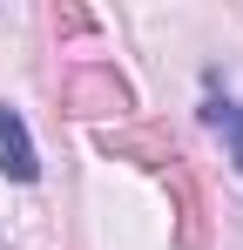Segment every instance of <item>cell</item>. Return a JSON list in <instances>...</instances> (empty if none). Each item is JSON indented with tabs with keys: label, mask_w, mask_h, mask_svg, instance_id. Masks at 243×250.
Masks as SVG:
<instances>
[{
	"label": "cell",
	"mask_w": 243,
	"mask_h": 250,
	"mask_svg": "<svg viewBox=\"0 0 243 250\" xmlns=\"http://www.w3.org/2000/svg\"><path fill=\"white\" fill-rule=\"evenodd\" d=\"M0 169H7L14 183H40L34 135H27V122H20V108H7V102H0Z\"/></svg>",
	"instance_id": "6da1fadb"
},
{
	"label": "cell",
	"mask_w": 243,
	"mask_h": 250,
	"mask_svg": "<svg viewBox=\"0 0 243 250\" xmlns=\"http://www.w3.org/2000/svg\"><path fill=\"white\" fill-rule=\"evenodd\" d=\"M202 122L230 142V163H237V176H243V102H237V95H223L216 75L202 82Z\"/></svg>",
	"instance_id": "7a4b0ae2"
}]
</instances>
